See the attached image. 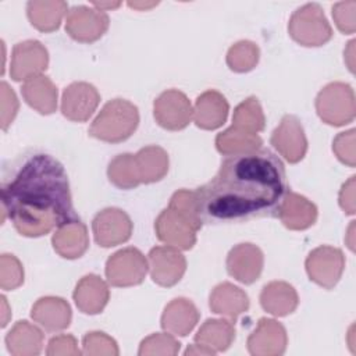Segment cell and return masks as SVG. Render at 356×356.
I'll return each instance as SVG.
<instances>
[{"label":"cell","mask_w":356,"mask_h":356,"mask_svg":"<svg viewBox=\"0 0 356 356\" xmlns=\"http://www.w3.org/2000/svg\"><path fill=\"white\" fill-rule=\"evenodd\" d=\"M288 192L281 159L268 149L225 156L217 174L193 191L202 224H241L277 217Z\"/></svg>","instance_id":"1"},{"label":"cell","mask_w":356,"mask_h":356,"mask_svg":"<svg viewBox=\"0 0 356 356\" xmlns=\"http://www.w3.org/2000/svg\"><path fill=\"white\" fill-rule=\"evenodd\" d=\"M1 214L19 235L38 238L76 218L68 175L63 164L44 152L17 157L1 179Z\"/></svg>","instance_id":"2"},{"label":"cell","mask_w":356,"mask_h":356,"mask_svg":"<svg viewBox=\"0 0 356 356\" xmlns=\"http://www.w3.org/2000/svg\"><path fill=\"white\" fill-rule=\"evenodd\" d=\"M196 213L195 195L192 191L179 189L154 221V231L159 241L179 250H189L196 243V232L202 228Z\"/></svg>","instance_id":"3"},{"label":"cell","mask_w":356,"mask_h":356,"mask_svg":"<svg viewBox=\"0 0 356 356\" xmlns=\"http://www.w3.org/2000/svg\"><path fill=\"white\" fill-rule=\"evenodd\" d=\"M138 125V107L125 99H113L93 120L89 135L107 143H120L131 138Z\"/></svg>","instance_id":"4"},{"label":"cell","mask_w":356,"mask_h":356,"mask_svg":"<svg viewBox=\"0 0 356 356\" xmlns=\"http://www.w3.org/2000/svg\"><path fill=\"white\" fill-rule=\"evenodd\" d=\"M288 32L291 38L306 47H318L332 38V28L317 3H307L289 18Z\"/></svg>","instance_id":"5"},{"label":"cell","mask_w":356,"mask_h":356,"mask_svg":"<svg viewBox=\"0 0 356 356\" xmlns=\"http://www.w3.org/2000/svg\"><path fill=\"white\" fill-rule=\"evenodd\" d=\"M316 111L323 122L342 127L353 121L356 114L355 92L349 83L331 82L316 97Z\"/></svg>","instance_id":"6"},{"label":"cell","mask_w":356,"mask_h":356,"mask_svg":"<svg viewBox=\"0 0 356 356\" xmlns=\"http://www.w3.org/2000/svg\"><path fill=\"white\" fill-rule=\"evenodd\" d=\"M104 271L113 286H134L143 282L149 271V261L139 249L125 248L107 259Z\"/></svg>","instance_id":"7"},{"label":"cell","mask_w":356,"mask_h":356,"mask_svg":"<svg viewBox=\"0 0 356 356\" xmlns=\"http://www.w3.org/2000/svg\"><path fill=\"white\" fill-rule=\"evenodd\" d=\"M305 266L313 282L325 289H332L345 270V256L341 249L323 245L309 253Z\"/></svg>","instance_id":"8"},{"label":"cell","mask_w":356,"mask_h":356,"mask_svg":"<svg viewBox=\"0 0 356 356\" xmlns=\"http://www.w3.org/2000/svg\"><path fill=\"white\" fill-rule=\"evenodd\" d=\"M153 115L161 128L181 131L189 125L193 108L185 93L178 89H167L154 100Z\"/></svg>","instance_id":"9"},{"label":"cell","mask_w":356,"mask_h":356,"mask_svg":"<svg viewBox=\"0 0 356 356\" xmlns=\"http://www.w3.org/2000/svg\"><path fill=\"white\" fill-rule=\"evenodd\" d=\"M108 24V15L104 11L86 6H74L67 13L65 31L76 42L92 43L106 33Z\"/></svg>","instance_id":"10"},{"label":"cell","mask_w":356,"mask_h":356,"mask_svg":"<svg viewBox=\"0 0 356 356\" xmlns=\"http://www.w3.org/2000/svg\"><path fill=\"white\" fill-rule=\"evenodd\" d=\"M129 216L117 207H107L99 211L92 221L95 241L102 248H111L127 242L132 235Z\"/></svg>","instance_id":"11"},{"label":"cell","mask_w":356,"mask_h":356,"mask_svg":"<svg viewBox=\"0 0 356 356\" xmlns=\"http://www.w3.org/2000/svg\"><path fill=\"white\" fill-rule=\"evenodd\" d=\"M47 65L49 53L39 40H24L13 47L10 75L15 82L42 75Z\"/></svg>","instance_id":"12"},{"label":"cell","mask_w":356,"mask_h":356,"mask_svg":"<svg viewBox=\"0 0 356 356\" xmlns=\"http://www.w3.org/2000/svg\"><path fill=\"white\" fill-rule=\"evenodd\" d=\"M270 143L288 163H299L307 152V139L302 122L296 115L285 114L273 131Z\"/></svg>","instance_id":"13"},{"label":"cell","mask_w":356,"mask_h":356,"mask_svg":"<svg viewBox=\"0 0 356 356\" xmlns=\"http://www.w3.org/2000/svg\"><path fill=\"white\" fill-rule=\"evenodd\" d=\"M152 280L160 286H174L186 271V259L179 249L172 246H156L147 254Z\"/></svg>","instance_id":"14"},{"label":"cell","mask_w":356,"mask_h":356,"mask_svg":"<svg viewBox=\"0 0 356 356\" xmlns=\"http://www.w3.org/2000/svg\"><path fill=\"white\" fill-rule=\"evenodd\" d=\"M100 103L97 89L88 82H72L61 97V113L74 122H85L96 111Z\"/></svg>","instance_id":"15"},{"label":"cell","mask_w":356,"mask_h":356,"mask_svg":"<svg viewBox=\"0 0 356 356\" xmlns=\"http://www.w3.org/2000/svg\"><path fill=\"white\" fill-rule=\"evenodd\" d=\"M225 264L231 277L245 285H250L259 280L263 271L264 256L259 246L249 242L239 243L229 250Z\"/></svg>","instance_id":"16"},{"label":"cell","mask_w":356,"mask_h":356,"mask_svg":"<svg viewBox=\"0 0 356 356\" xmlns=\"http://www.w3.org/2000/svg\"><path fill=\"white\" fill-rule=\"evenodd\" d=\"M288 337L284 325L274 318L261 317L248 338V350L254 356H280L285 352Z\"/></svg>","instance_id":"17"},{"label":"cell","mask_w":356,"mask_h":356,"mask_svg":"<svg viewBox=\"0 0 356 356\" xmlns=\"http://www.w3.org/2000/svg\"><path fill=\"white\" fill-rule=\"evenodd\" d=\"M51 243L54 250L64 259L74 260L83 256L89 248L86 225L78 217L63 222L56 228Z\"/></svg>","instance_id":"18"},{"label":"cell","mask_w":356,"mask_h":356,"mask_svg":"<svg viewBox=\"0 0 356 356\" xmlns=\"http://www.w3.org/2000/svg\"><path fill=\"white\" fill-rule=\"evenodd\" d=\"M31 317L44 331L58 332L68 328L72 313L65 299L58 296H43L33 303Z\"/></svg>","instance_id":"19"},{"label":"cell","mask_w":356,"mask_h":356,"mask_svg":"<svg viewBox=\"0 0 356 356\" xmlns=\"http://www.w3.org/2000/svg\"><path fill=\"white\" fill-rule=\"evenodd\" d=\"M277 217L288 229L302 231L316 222L317 207L307 197L288 191L281 202Z\"/></svg>","instance_id":"20"},{"label":"cell","mask_w":356,"mask_h":356,"mask_svg":"<svg viewBox=\"0 0 356 356\" xmlns=\"http://www.w3.org/2000/svg\"><path fill=\"white\" fill-rule=\"evenodd\" d=\"M229 104L224 95L217 90H206L197 96L193 107L195 124L206 131L220 128L228 117Z\"/></svg>","instance_id":"21"},{"label":"cell","mask_w":356,"mask_h":356,"mask_svg":"<svg viewBox=\"0 0 356 356\" xmlns=\"http://www.w3.org/2000/svg\"><path fill=\"white\" fill-rule=\"evenodd\" d=\"M72 296L79 312L93 316L103 312L110 299V291L99 275L88 274L78 281Z\"/></svg>","instance_id":"22"},{"label":"cell","mask_w":356,"mask_h":356,"mask_svg":"<svg viewBox=\"0 0 356 356\" xmlns=\"http://www.w3.org/2000/svg\"><path fill=\"white\" fill-rule=\"evenodd\" d=\"M209 306L213 313L228 317L235 323L238 316L248 312L249 298L239 286L231 282H221L211 291Z\"/></svg>","instance_id":"23"},{"label":"cell","mask_w":356,"mask_h":356,"mask_svg":"<svg viewBox=\"0 0 356 356\" xmlns=\"http://www.w3.org/2000/svg\"><path fill=\"white\" fill-rule=\"evenodd\" d=\"M197 307L186 298H175L161 314V328L172 335L186 337L197 324Z\"/></svg>","instance_id":"24"},{"label":"cell","mask_w":356,"mask_h":356,"mask_svg":"<svg viewBox=\"0 0 356 356\" xmlns=\"http://www.w3.org/2000/svg\"><path fill=\"white\" fill-rule=\"evenodd\" d=\"M134 165L139 184H153L167 175L170 160L163 147L150 145L134 154Z\"/></svg>","instance_id":"25"},{"label":"cell","mask_w":356,"mask_h":356,"mask_svg":"<svg viewBox=\"0 0 356 356\" xmlns=\"http://www.w3.org/2000/svg\"><path fill=\"white\" fill-rule=\"evenodd\" d=\"M260 305L267 313L275 317H284L296 310L299 298L291 284L285 281H273L261 289Z\"/></svg>","instance_id":"26"},{"label":"cell","mask_w":356,"mask_h":356,"mask_svg":"<svg viewBox=\"0 0 356 356\" xmlns=\"http://www.w3.org/2000/svg\"><path fill=\"white\" fill-rule=\"evenodd\" d=\"M24 100L43 115L53 114L57 108V88L46 75H38L24 82L21 88Z\"/></svg>","instance_id":"27"},{"label":"cell","mask_w":356,"mask_h":356,"mask_svg":"<svg viewBox=\"0 0 356 356\" xmlns=\"http://www.w3.org/2000/svg\"><path fill=\"white\" fill-rule=\"evenodd\" d=\"M43 332L26 320L15 323L6 335V345L14 356H36L43 348Z\"/></svg>","instance_id":"28"},{"label":"cell","mask_w":356,"mask_h":356,"mask_svg":"<svg viewBox=\"0 0 356 356\" xmlns=\"http://www.w3.org/2000/svg\"><path fill=\"white\" fill-rule=\"evenodd\" d=\"M235 339L234 321L224 318L206 320L195 335V342L213 353L227 350Z\"/></svg>","instance_id":"29"},{"label":"cell","mask_w":356,"mask_h":356,"mask_svg":"<svg viewBox=\"0 0 356 356\" xmlns=\"http://www.w3.org/2000/svg\"><path fill=\"white\" fill-rule=\"evenodd\" d=\"M67 8V3L60 0H31L26 3V15L38 31L53 32L58 29Z\"/></svg>","instance_id":"30"},{"label":"cell","mask_w":356,"mask_h":356,"mask_svg":"<svg viewBox=\"0 0 356 356\" xmlns=\"http://www.w3.org/2000/svg\"><path fill=\"white\" fill-rule=\"evenodd\" d=\"M263 139L257 134H248L232 125L216 136V147L224 156L250 153L261 149Z\"/></svg>","instance_id":"31"},{"label":"cell","mask_w":356,"mask_h":356,"mask_svg":"<svg viewBox=\"0 0 356 356\" xmlns=\"http://www.w3.org/2000/svg\"><path fill=\"white\" fill-rule=\"evenodd\" d=\"M264 125L266 117L256 96H249L235 107L232 115L234 128L248 134H259L264 129Z\"/></svg>","instance_id":"32"},{"label":"cell","mask_w":356,"mask_h":356,"mask_svg":"<svg viewBox=\"0 0 356 356\" xmlns=\"http://www.w3.org/2000/svg\"><path fill=\"white\" fill-rule=\"evenodd\" d=\"M107 177L108 181L120 189H132L140 185L135 172L134 154L122 153L115 156L108 163Z\"/></svg>","instance_id":"33"},{"label":"cell","mask_w":356,"mask_h":356,"mask_svg":"<svg viewBox=\"0 0 356 356\" xmlns=\"http://www.w3.org/2000/svg\"><path fill=\"white\" fill-rule=\"evenodd\" d=\"M260 57V50L254 42L239 40L227 53V65L235 72L252 71Z\"/></svg>","instance_id":"34"},{"label":"cell","mask_w":356,"mask_h":356,"mask_svg":"<svg viewBox=\"0 0 356 356\" xmlns=\"http://www.w3.org/2000/svg\"><path fill=\"white\" fill-rule=\"evenodd\" d=\"M181 343L174 338L170 332H156L149 335L140 342L138 353L140 356H150V355H167L174 356L179 352Z\"/></svg>","instance_id":"35"},{"label":"cell","mask_w":356,"mask_h":356,"mask_svg":"<svg viewBox=\"0 0 356 356\" xmlns=\"http://www.w3.org/2000/svg\"><path fill=\"white\" fill-rule=\"evenodd\" d=\"M82 353L89 356H117V342L102 331H90L82 339Z\"/></svg>","instance_id":"36"},{"label":"cell","mask_w":356,"mask_h":356,"mask_svg":"<svg viewBox=\"0 0 356 356\" xmlns=\"http://www.w3.org/2000/svg\"><path fill=\"white\" fill-rule=\"evenodd\" d=\"M24 282V268L21 261L14 256L4 253L0 257V286L4 291H13Z\"/></svg>","instance_id":"37"},{"label":"cell","mask_w":356,"mask_h":356,"mask_svg":"<svg viewBox=\"0 0 356 356\" xmlns=\"http://www.w3.org/2000/svg\"><path fill=\"white\" fill-rule=\"evenodd\" d=\"M332 18L342 33H353L356 31V1L335 3L332 6Z\"/></svg>","instance_id":"38"},{"label":"cell","mask_w":356,"mask_h":356,"mask_svg":"<svg viewBox=\"0 0 356 356\" xmlns=\"http://www.w3.org/2000/svg\"><path fill=\"white\" fill-rule=\"evenodd\" d=\"M355 129H349L338 134L332 142V150L338 160L349 167H355L356 164V153H355Z\"/></svg>","instance_id":"39"},{"label":"cell","mask_w":356,"mask_h":356,"mask_svg":"<svg viewBox=\"0 0 356 356\" xmlns=\"http://www.w3.org/2000/svg\"><path fill=\"white\" fill-rule=\"evenodd\" d=\"M0 95H1V128L3 131H6L8 125L14 121L19 104L14 90L8 86L7 82H1Z\"/></svg>","instance_id":"40"},{"label":"cell","mask_w":356,"mask_h":356,"mask_svg":"<svg viewBox=\"0 0 356 356\" xmlns=\"http://www.w3.org/2000/svg\"><path fill=\"white\" fill-rule=\"evenodd\" d=\"M82 352L78 349V342L75 339V337L68 335V334H61L57 337H53L49 343H47V349H46V355L49 356H65V355H71V356H76L81 355Z\"/></svg>","instance_id":"41"},{"label":"cell","mask_w":356,"mask_h":356,"mask_svg":"<svg viewBox=\"0 0 356 356\" xmlns=\"http://www.w3.org/2000/svg\"><path fill=\"white\" fill-rule=\"evenodd\" d=\"M355 175H352L341 188L338 202L346 214H355Z\"/></svg>","instance_id":"42"},{"label":"cell","mask_w":356,"mask_h":356,"mask_svg":"<svg viewBox=\"0 0 356 356\" xmlns=\"http://www.w3.org/2000/svg\"><path fill=\"white\" fill-rule=\"evenodd\" d=\"M185 355H216V353H213L210 349L195 342L193 345L188 346V349L185 350Z\"/></svg>","instance_id":"43"},{"label":"cell","mask_w":356,"mask_h":356,"mask_svg":"<svg viewBox=\"0 0 356 356\" xmlns=\"http://www.w3.org/2000/svg\"><path fill=\"white\" fill-rule=\"evenodd\" d=\"M353 46H355V40H350V42L348 43L346 50L343 51L345 61H346V64H348L350 72H353V53H355V51H353Z\"/></svg>","instance_id":"44"},{"label":"cell","mask_w":356,"mask_h":356,"mask_svg":"<svg viewBox=\"0 0 356 356\" xmlns=\"http://www.w3.org/2000/svg\"><path fill=\"white\" fill-rule=\"evenodd\" d=\"M159 3L156 1H152V3H143V1H128V6L129 7H132V8H136V10H149V8H152V7H154V6H157Z\"/></svg>","instance_id":"45"},{"label":"cell","mask_w":356,"mask_h":356,"mask_svg":"<svg viewBox=\"0 0 356 356\" xmlns=\"http://www.w3.org/2000/svg\"><path fill=\"white\" fill-rule=\"evenodd\" d=\"M120 4H121L120 1H115V3H110V1H108V3H102V1H100V3H93V6H95L97 10H102V11H106V10H110V8H111V10H113V8H117Z\"/></svg>","instance_id":"46"},{"label":"cell","mask_w":356,"mask_h":356,"mask_svg":"<svg viewBox=\"0 0 356 356\" xmlns=\"http://www.w3.org/2000/svg\"><path fill=\"white\" fill-rule=\"evenodd\" d=\"M1 300H3V323H1V327H6L7 325V317L6 314H8V309H7V299L4 296H1Z\"/></svg>","instance_id":"47"}]
</instances>
